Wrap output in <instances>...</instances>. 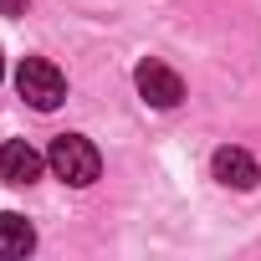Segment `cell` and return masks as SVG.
<instances>
[{
  "label": "cell",
  "mask_w": 261,
  "mask_h": 261,
  "mask_svg": "<svg viewBox=\"0 0 261 261\" xmlns=\"http://www.w3.org/2000/svg\"><path fill=\"white\" fill-rule=\"evenodd\" d=\"M31 246H36L31 220L16 215V210H0V256H6V261H21V256H31Z\"/></svg>",
  "instance_id": "6"
},
{
  "label": "cell",
  "mask_w": 261,
  "mask_h": 261,
  "mask_svg": "<svg viewBox=\"0 0 261 261\" xmlns=\"http://www.w3.org/2000/svg\"><path fill=\"white\" fill-rule=\"evenodd\" d=\"M0 16H26V0H0Z\"/></svg>",
  "instance_id": "7"
},
{
  "label": "cell",
  "mask_w": 261,
  "mask_h": 261,
  "mask_svg": "<svg viewBox=\"0 0 261 261\" xmlns=\"http://www.w3.org/2000/svg\"><path fill=\"white\" fill-rule=\"evenodd\" d=\"M46 169V159L26 144V139H11V144H0V179L6 185H36Z\"/></svg>",
  "instance_id": "4"
},
{
  "label": "cell",
  "mask_w": 261,
  "mask_h": 261,
  "mask_svg": "<svg viewBox=\"0 0 261 261\" xmlns=\"http://www.w3.org/2000/svg\"><path fill=\"white\" fill-rule=\"evenodd\" d=\"M0 77H6V57H0Z\"/></svg>",
  "instance_id": "8"
},
{
  "label": "cell",
  "mask_w": 261,
  "mask_h": 261,
  "mask_svg": "<svg viewBox=\"0 0 261 261\" xmlns=\"http://www.w3.org/2000/svg\"><path fill=\"white\" fill-rule=\"evenodd\" d=\"M210 169H215V179H220L225 190H256V179H261V164H256L246 149H215Z\"/></svg>",
  "instance_id": "5"
},
{
  "label": "cell",
  "mask_w": 261,
  "mask_h": 261,
  "mask_svg": "<svg viewBox=\"0 0 261 261\" xmlns=\"http://www.w3.org/2000/svg\"><path fill=\"white\" fill-rule=\"evenodd\" d=\"M46 164H51V174L57 179H67V185H92L97 174H102V154L82 139V134H62L57 144H51V154H46Z\"/></svg>",
  "instance_id": "2"
},
{
  "label": "cell",
  "mask_w": 261,
  "mask_h": 261,
  "mask_svg": "<svg viewBox=\"0 0 261 261\" xmlns=\"http://www.w3.org/2000/svg\"><path fill=\"white\" fill-rule=\"evenodd\" d=\"M134 82H139V97H144V102H154V108H179V97H185L179 72H174V67H164V62H139Z\"/></svg>",
  "instance_id": "3"
},
{
  "label": "cell",
  "mask_w": 261,
  "mask_h": 261,
  "mask_svg": "<svg viewBox=\"0 0 261 261\" xmlns=\"http://www.w3.org/2000/svg\"><path fill=\"white\" fill-rule=\"evenodd\" d=\"M16 92H21L36 113H51V108H62V97H67V77H62L57 62L26 57V62L16 67Z\"/></svg>",
  "instance_id": "1"
}]
</instances>
